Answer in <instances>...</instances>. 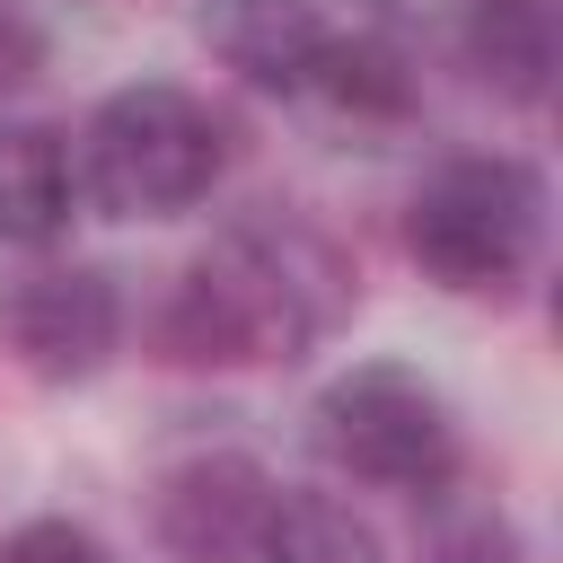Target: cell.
I'll use <instances>...</instances> for the list:
<instances>
[{
  "mask_svg": "<svg viewBox=\"0 0 563 563\" xmlns=\"http://www.w3.org/2000/svg\"><path fill=\"white\" fill-rule=\"evenodd\" d=\"M220 176V114L176 79L114 88L88 123V194L114 220H176Z\"/></svg>",
  "mask_w": 563,
  "mask_h": 563,
  "instance_id": "obj_1",
  "label": "cell"
},
{
  "mask_svg": "<svg viewBox=\"0 0 563 563\" xmlns=\"http://www.w3.org/2000/svg\"><path fill=\"white\" fill-rule=\"evenodd\" d=\"M537 238L545 185L519 158H449L405 211V246L440 290H510L537 264Z\"/></svg>",
  "mask_w": 563,
  "mask_h": 563,
  "instance_id": "obj_2",
  "label": "cell"
},
{
  "mask_svg": "<svg viewBox=\"0 0 563 563\" xmlns=\"http://www.w3.org/2000/svg\"><path fill=\"white\" fill-rule=\"evenodd\" d=\"M308 325L317 317H308V299H299V282H290L282 255L220 246L158 308V352L194 361V369H246V361H290L308 343Z\"/></svg>",
  "mask_w": 563,
  "mask_h": 563,
  "instance_id": "obj_3",
  "label": "cell"
},
{
  "mask_svg": "<svg viewBox=\"0 0 563 563\" xmlns=\"http://www.w3.org/2000/svg\"><path fill=\"white\" fill-rule=\"evenodd\" d=\"M317 449L334 475L378 484V493H440L457 466V431H449L440 396L396 361L343 369L317 396Z\"/></svg>",
  "mask_w": 563,
  "mask_h": 563,
  "instance_id": "obj_4",
  "label": "cell"
},
{
  "mask_svg": "<svg viewBox=\"0 0 563 563\" xmlns=\"http://www.w3.org/2000/svg\"><path fill=\"white\" fill-rule=\"evenodd\" d=\"M114 334H123V299L88 264H44V273H18L0 290V343L35 378H88V369H106Z\"/></svg>",
  "mask_w": 563,
  "mask_h": 563,
  "instance_id": "obj_5",
  "label": "cell"
},
{
  "mask_svg": "<svg viewBox=\"0 0 563 563\" xmlns=\"http://www.w3.org/2000/svg\"><path fill=\"white\" fill-rule=\"evenodd\" d=\"M273 501H282V493H273V475H264L255 457L202 449V457H185V466L158 484V537H167L185 563H238V554H255Z\"/></svg>",
  "mask_w": 563,
  "mask_h": 563,
  "instance_id": "obj_6",
  "label": "cell"
},
{
  "mask_svg": "<svg viewBox=\"0 0 563 563\" xmlns=\"http://www.w3.org/2000/svg\"><path fill=\"white\" fill-rule=\"evenodd\" d=\"M325 35L334 26L317 18V0H202V44L255 88H308Z\"/></svg>",
  "mask_w": 563,
  "mask_h": 563,
  "instance_id": "obj_7",
  "label": "cell"
},
{
  "mask_svg": "<svg viewBox=\"0 0 563 563\" xmlns=\"http://www.w3.org/2000/svg\"><path fill=\"white\" fill-rule=\"evenodd\" d=\"M457 44H466V70L510 97V106H537L554 88V0H457Z\"/></svg>",
  "mask_w": 563,
  "mask_h": 563,
  "instance_id": "obj_8",
  "label": "cell"
},
{
  "mask_svg": "<svg viewBox=\"0 0 563 563\" xmlns=\"http://www.w3.org/2000/svg\"><path fill=\"white\" fill-rule=\"evenodd\" d=\"M70 229V150L44 123H0V246H53Z\"/></svg>",
  "mask_w": 563,
  "mask_h": 563,
  "instance_id": "obj_9",
  "label": "cell"
},
{
  "mask_svg": "<svg viewBox=\"0 0 563 563\" xmlns=\"http://www.w3.org/2000/svg\"><path fill=\"white\" fill-rule=\"evenodd\" d=\"M255 554H264V563H387L378 537H369V519L343 510V501H325V493H290V501H273Z\"/></svg>",
  "mask_w": 563,
  "mask_h": 563,
  "instance_id": "obj_10",
  "label": "cell"
},
{
  "mask_svg": "<svg viewBox=\"0 0 563 563\" xmlns=\"http://www.w3.org/2000/svg\"><path fill=\"white\" fill-rule=\"evenodd\" d=\"M317 97H334L343 114H405V97H413V79H405V62H396V44H378V35H325V53H317V79H308Z\"/></svg>",
  "mask_w": 563,
  "mask_h": 563,
  "instance_id": "obj_11",
  "label": "cell"
},
{
  "mask_svg": "<svg viewBox=\"0 0 563 563\" xmlns=\"http://www.w3.org/2000/svg\"><path fill=\"white\" fill-rule=\"evenodd\" d=\"M0 563H106V545L70 519H26V528L0 537Z\"/></svg>",
  "mask_w": 563,
  "mask_h": 563,
  "instance_id": "obj_12",
  "label": "cell"
},
{
  "mask_svg": "<svg viewBox=\"0 0 563 563\" xmlns=\"http://www.w3.org/2000/svg\"><path fill=\"white\" fill-rule=\"evenodd\" d=\"M35 70H44V26H35L18 0H0V97L26 88Z\"/></svg>",
  "mask_w": 563,
  "mask_h": 563,
  "instance_id": "obj_13",
  "label": "cell"
},
{
  "mask_svg": "<svg viewBox=\"0 0 563 563\" xmlns=\"http://www.w3.org/2000/svg\"><path fill=\"white\" fill-rule=\"evenodd\" d=\"M440 563H519V545H510L501 519H475V528H457V537L440 545Z\"/></svg>",
  "mask_w": 563,
  "mask_h": 563,
  "instance_id": "obj_14",
  "label": "cell"
}]
</instances>
